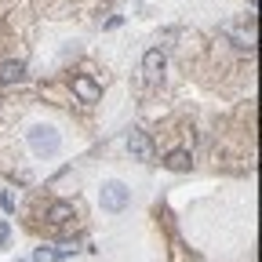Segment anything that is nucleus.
Instances as JSON below:
<instances>
[{"instance_id":"obj_9","label":"nucleus","mask_w":262,"mask_h":262,"mask_svg":"<svg viewBox=\"0 0 262 262\" xmlns=\"http://www.w3.org/2000/svg\"><path fill=\"white\" fill-rule=\"evenodd\" d=\"M33 262H58V248H51V244H40L37 251H33Z\"/></svg>"},{"instance_id":"obj_4","label":"nucleus","mask_w":262,"mask_h":262,"mask_svg":"<svg viewBox=\"0 0 262 262\" xmlns=\"http://www.w3.org/2000/svg\"><path fill=\"white\" fill-rule=\"evenodd\" d=\"M73 95L80 102H98V98H102V91H98V84L91 77H73Z\"/></svg>"},{"instance_id":"obj_10","label":"nucleus","mask_w":262,"mask_h":262,"mask_svg":"<svg viewBox=\"0 0 262 262\" xmlns=\"http://www.w3.org/2000/svg\"><path fill=\"white\" fill-rule=\"evenodd\" d=\"M0 204H4V211H15V193L4 189V193H0Z\"/></svg>"},{"instance_id":"obj_5","label":"nucleus","mask_w":262,"mask_h":262,"mask_svg":"<svg viewBox=\"0 0 262 262\" xmlns=\"http://www.w3.org/2000/svg\"><path fill=\"white\" fill-rule=\"evenodd\" d=\"M44 215H48L51 226H66V222L73 219V204H70V201H55V204H48Z\"/></svg>"},{"instance_id":"obj_3","label":"nucleus","mask_w":262,"mask_h":262,"mask_svg":"<svg viewBox=\"0 0 262 262\" xmlns=\"http://www.w3.org/2000/svg\"><path fill=\"white\" fill-rule=\"evenodd\" d=\"M127 153L135 160H149L153 157V142L146 139V131H131L127 135Z\"/></svg>"},{"instance_id":"obj_8","label":"nucleus","mask_w":262,"mask_h":262,"mask_svg":"<svg viewBox=\"0 0 262 262\" xmlns=\"http://www.w3.org/2000/svg\"><path fill=\"white\" fill-rule=\"evenodd\" d=\"M164 164H168L171 171H189V164H193V160H189V153H186V149H171Z\"/></svg>"},{"instance_id":"obj_7","label":"nucleus","mask_w":262,"mask_h":262,"mask_svg":"<svg viewBox=\"0 0 262 262\" xmlns=\"http://www.w3.org/2000/svg\"><path fill=\"white\" fill-rule=\"evenodd\" d=\"M22 77H26V62H4V66H0V80H4V84H15Z\"/></svg>"},{"instance_id":"obj_2","label":"nucleus","mask_w":262,"mask_h":262,"mask_svg":"<svg viewBox=\"0 0 262 262\" xmlns=\"http://www.w3.org/2000/svg\"><path fill=\"white\" fill-rule=\"evenodd\" d=\"M98 204H102V211L117 215V211H124L131 204V189L120 179H110V182H102V189H98Z\"/></svg>"},{"instance_id":"obj_1","label":"nucleus","mask_w":262,"mask_h":262,"mask_svg":"<svg viewBox=\"0 0 262 262\" xmlns=\"http://www.w3.org/2000/svg\"><path fill=\"white\" fill-rule=\"evenodd\" d=\"M26 142H29L33 157H40V160H48V157H55L62 149V135H58L51 124H33L26 131Z\"/></svg>"},{"instance_id":"obj_11","label":"nucleus","mask_w":262,"mask_h":262,"mask_svg":"<svg viewBox=\"0 0 262 262\" xmlns=\"http://www.w3.org/2000/svg\"><path fill=\"white\" fill-rule=\"evenodd\" d=\"M8 233H11V229H8V222H0V248L8 244Z\"/></svg>"},{"instance_id":"obj_6","label":"nucleus","mask_w":262,"mask_h":262,"mask_svg":"<svg viewBox=\"0 0 262 262\" xmlns=\"http://www.w3.org/2000/svg\"><path fill=\"white\" fill-rule=\"evenodd\" d=\"M142 70H146V77H153V80L164 73V51H160V48L146 51V58H142Z\"/></svg>"}]
</instances>
